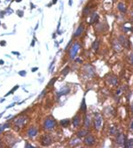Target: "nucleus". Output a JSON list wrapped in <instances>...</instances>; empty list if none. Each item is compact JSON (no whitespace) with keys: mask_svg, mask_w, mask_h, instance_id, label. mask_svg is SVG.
Masks as SVG:
<instances>
[{"mask_svg":"<svg viewBox=\"0 0 133 148\" xmlns=\"http://www.w3.org/2000/svg\"><path fill=\"white\" fill-rule=\"evenodd\" d=\"M60 124H61L62 126H64V127L68 126V125L69 124V120H68V119H64V120H61V121H60Z\"/></svg>","mask_w":133,"mask_h":148,"instance_id":"obj_20","label":"nucleus"},{"mask_svg":"<svg viewBox=\"0 0 133 148\" xmlns=\"http://www.w3.org/2000/svg\"><path fill=\"white\" fill-rule=\"evenodd\" d=\"M37 67H35V68H32V71H37Z\"/></svg>","mask_w":133,"mask_h":148,"instance_id":"obj_32","label":"nucleus"},{"mask_svg":"<svg viewBox=\"0 0 133 148\" xmlns=\"http://www.w3.org/2000/svg\"><path fill=\"white\" fill-rule=\"evenodd\" d=\"M79 143H80V140H79V139H77V138H76V139H73L72 141L70 142V144L72 145H78Z\"/></svg>","mask_w":133,"mask_h":148,"instance_id":"obj_24","label":"nucleus"},{"mask_svg":"<svg viewBox=\"0 0 133 148\" xmlns=\"http://www.w3.org/2000/svg\"><path fill=\"white\" fill-rule=\"evenodd\" d=\"M90 17H91V20L89 21V24H93L97 21L98 18H99V15H98L96 13H92L90 14Z\"/></svg>","mask_w":133,"mask_h":148,"instance_id":"obj_15","label":"nucleus"},{"mask_svg":"<svg viewBox=\"0 0 133 148\" xmlns=\"http://www.w3.org/2000/svg\"><path fill=\"white\" fill-rule=\"evenodd\" d=\"M13 54L17 55V56H20V53H18V52H13Z\"/></svg>","mask_w":133,"mask_h":148,"instance_id":"obj_33","label":"nucleus"},{"mask_svg":"<svg viewBox=\"0 0 133 148\" xmlns=\"http://www.w3.org/2000/svg\"><path fill=\"white\" fill-rule=\"evenodd\" d=\"M1 145H2V139L0 138V146H1Z\"/></svg>","mask_w":133,"mask_h":148,"instance_id":"obj_37","label":"nucleus"},{"mask_svg":"<svg viewBox=\"0 0 133 148\" xmlns=\"http://www.w3.org/2000/svg\"><path fill=\"white\" fill-rule=\"evenodd\" d=\"M0 26H1V21H0Z\"/></svg>","mask_w":133,"mask_h":148,"instance_id":"obj_38","label":"nucleus"},{"mask_svg":"<svg viewBox=\"0 0 133 148\" xmlns=\"http://www.w3.org/2000/svg\"><path fill=\"white\" fill-rule=\"evenodd\" d=\"M37 132H38V131H37V127L30 126L28 130H27L26 134H27V137H28L33 138V137H35V136L37 135Z\"/></svg>","mask_w":133,"mask_h":148,"instance_id":"obj_5","label":"nucleus"},{"mask_svg":"<svg viewBox=\"0 0 133 148\" xmlns=\"http://www.w3.org/2000/svg\"><path fill=\"white\" fill-rule=\"evenodd\" d=\"M132 141H133L132 139L128 140V141L126 142V144H124V145H125L126 147H128V148H132V146H133V142H132Z\"/></svg>","mask_w":133,"mask_h":148,"instance_id":"obj_22","label":"nucleus"},{"mask_svg":"<svg viewBox=\"0 0 133 148\" xmlns=\"http://www.w3.org/2000/svg\"><path fill=\"white\" fill-rule=\"evenodd\" d=\"M117 8H118V10L120 12H122V13H126V12H127V6L125 5V4H123L122 2H120L117 5Z\"/></svg>","mask_w":133,"mask_h":148,"instance_id":"obj_13","label":"nucleus"},{"mask_svg":"<svg viewBox=\"0 0 133 148\" xmlns=\"http://www.w3.org/2000/svg\"><path fill=\"white\" fill-rule=\"evenodd\" d=\"M102 123H103L102 116L100 114H96V117L94 119V127L97 131H100L102 128Z\"/></svg>","mask_w":133,"mask_h":148,"instance_id":"obj_4","label":"nucleus"},{"mask_svg":"<svg viewBox=\"0 0 133 148\" xmlns=\"http://www.w3.org/2000/svg\"><path fill=\"white\" fill-rule=\"evenodd\" d=\"M86 134H88V131H86V130H83V131H80L77 132V136L79 137H84V136H86Z\"/></svg>","mask_w":133,"mask_h":148,"instance_id":"obj_18","label":"nucleus"},{"mask_svg":"<svg viewBox=\"0 0 133 148\" xmlns=\"http://www.w3.org/2000/svg\"><path fill=\"white\" fill-rule=\"evenodd\" d=\"M84 126H85L87 129H89V128L91 127V125H92V118H91V116H89V115H86V116H85V118H84Z\"/></svg>","mask_w":133,"mask_h":148,"instance_id":"obj_12","label":"nucleus"},{"mask_svg":"<svg viewBox=\"0 0 133 148\" xmlns=\"http://www.w3.org/2000/svg\"><path fill=\"white\" fill-rule=\"evenodd\" d=\"M99 46H100V42H99V40H96L92 44V49L94 50H97L98 49H99Z\"/></svg>","mask_w":133,"mask_h":148,"instance_id":"obj_19","label":"nucleus"},{"mask_svg":"<svg viewBox=\"0 0 133 148\" xmlns=\"http://www.w3.org/2000/svg\"><path fill=\"white\" fill-rule=\"evenodd\" d=\"M28 116H20L18 118H16L14 120V127H18V128H21V126H23L27 122H28Z\"/></svg>","mask_w":133,"mask_h":148,"instance_id":"obj_3","label":"nucleus"},{"mask_svg":"<svg viewBox=\"0 0 133 148\" xmlns=\"http://www.w3.org/2000/svg\"><path fill=\"white\" fill-rule=\"evenodd\" d=\"M81 110L83 111V112H86V105H85V100H84V98L83 99V101H82Z\"/></svg>","mask_w":133,"mask_h":148,"instance_id":"obj_21","label":"nucleus"},{"mask_svg":"<svg viewBox=\"0 0 133 148\" xmlns=\"http://www.w3.org/2000/svg\"><path fill=\"white\" fill-rule=\"evenodd\" d=\"M52 3H53V4H56V3H57V0H53Z\"/></svg>","mask_w":133,"mask_h":148,"instance_id":"obj_35","label":"nucleus"},{"mask_svg":"<svg viewBox=\"0 0 133 148\" xmlns=\"http://www.w3.org/2000/svg\"><path fill=\"white\" fill-rule=\"evenodd\" d=\"M132 57H133V55L132 54H130V63H132Z\"/></svg>","mask_w":133,"mask_h":148,"instance_id":"obj_31","label":"nucleus"},{"mask_svg":"<svg viewBox=\"0 0 133 148\" xmlns=\"http://www.w3.org/2000/svg\"><path fill=\"white\" fill-rule=\"evenodd\" d=\"M95 142H96V139H95V137L92 135H88L84 138V143L87 146H92V145H93L95 144Z\"/></svg>","mask_w":133,"mask_h":148,"instance_id":"obj_7","label":"nucleus"},{"mask_svg":"<svg viewBox=\"0 0 133 148\" xmlns=\"http://www.w3.org/2000/svg\"><path fill=\"white\" fill-rule=\"evenodd\" d=\"M80 121H81V117H80L79 115H76L75 117H74V120H73V124L75 127H77L80 124Z\"/></svg>","mask_w":133,"mask_h":148,"instance_id":"obj_16","label":"nucleus"},{"mask_svg":"<svg viewBox=\"0 0 133 148\" xmlns=\"http://www.w3.org/2000/svg\"><path fill=\"white\" fill-rule=\"evenodd\" d=\"M118 42L121 43V45L122 46V47H125V48H129L130 45V41L126 38V36L124 34H121L119 37H118Z\"/></svg>","mask_w":133,"mask_h":148,"instance_id":"obj_6","label":"nucleus"},{"mask_svg":"<svg viewBox=\"0 0 133 148\" xmlns=\"http://www.w3.org/2000/svg\"><path fill=\"white\" fill-rule=\"evenodd\" d=\"M0 45H1V46H5L6 45V42L5 41H1V42H0Z\"/></svg>","mask_w":133,"mask_h":148,"instance_id":"obj_30","label":"nucleus"},{"mask_svg":"<svg viewBox=\"0 0 133 148\" xmlns=\"http://www.w3.org/2000/svg\"><path fill=\"white\" fill-rule=\"evenodd\" d=\"M125 135L121 133V134H118L117 136V138H116V143L119 145H123L124 144H125Z\"/></svg>","mask_w":133,"mask_h":148,"instance_id":"obj_11","label":"nucleus"},{"mask_svg":"<svg viewBox=\"0 0 133 148\" xmlns=\"http://www.w3.org/2000/svg\"><path fill=\"white\" fill-rule=\"evenodd\" d=\"M68 71H69V67L68 66H66L65 68H64V70L61 71V74L63 76H67V74L68 73Z\"/></svg>","mask_w":133,"mask_h":148,"instance_id":"obj_23","label":"nucleus"},{"mask_svg":"<svg viewBox=\"0 0 133 148\" xmlns=\"http://www.w3.org/2000/svg\"><path fill=\"white\" fill-rule=\"evenodd\" d=\"M23 14H24L23 11H21V10H18V11H17V15H18V16L23 17Z\"/></svg>","mask_w":133,"mask_h":148,"instance_id":"obj_27","label":"nucleus"},{"mask_svg":"<svg viewBox=\"0 0 133 148\" xmlns=\"http://www.w3.org/2000/svg\"><path fill=\"white\" fill-rule=\"evenodd\" d=\"M56 79H51V80L50 81V83H49V86H48V87H51V86H52V84H53V83H55Z\"/></svg>","mask_w":133,"mask_h":148,"instance_id":"obj_28","label":"nucleus"},{"mask_svg":"<svg viewBox=\"0 0 133 148\" xmlns=\"http://www.w3.org/2000/svg\"><path fill=\"white\" fill-rule=\"evenodd\" d=\"M4 63H5V62L3 60H0V64H1V65H2V64H4Z\"/></svg>","mask_w":133,"mask_h":148,"instance_id":"obj_34","label":"nucleus"},{"mask_svg":"<svg viewBox=\"0 0 133 148\" xmlns=\"http://www.w3.org/2000/svg\"><path fill=\"white\" fill-rule=\"evenodd\" d=\"M113 1H116V0H113Z\"/></svg>","mask_w":133,"mask_h":148,"instance_id":"obj_39","label":"nucleus"},{"mask_svg":"<svg viewBox=\"0 0 133 148\" xmlns=\"http://www.w3.org/2000/svg\"><path fill=\"white\" fill-rule=\"evenodd\" d=\"M56 126V121L52 118H46L43 123V129L46 131H51Z\"/></svg>","mask_w":133,"mask_h":148,"instance_id":"obj_2","label":"nucleus"},{"mask_svg":"<svg viewBox=\"0 0 133 148\" xmlns=\"http://www.w3.org/2000/svg\"><path fill=\"white\" fill-rule=\"evenodd\" d=\"M80 49H81V45H80V43L78 42H75L72 45V47H71L70 50H69V58L71 60H73V59L76 58V55H77V53H78Z\"/></svg>","mask_w":133,"mask_h":148,"instance_id":"obj_1","label":"nucleus"},{"mask_svg":"<svg viewBox=\"0 0 133 148\" xmlns=\"http://www.w3.org/2000/svg\"><path fill=\"white\" fill-rule=\"evenodd\" d=\"M84 28H85V26L84 24H80L79 26L77 27V29L76 31L75 32L74 34V37H80L81 35H83V33L84 31Z\"/></svg>","mask_w":133,"mask_h":148,"instance_id":"obj_9","label":"nucleus"},{"mask_svg":"<svg viewBox=\"0 0 133 148\" xmlns=\"http://www.w3.org/2000/svg\"><path fill=\"white\" fill-rule=\"evenodd\" d=\"M52 142V139H51V137L49 136V135H45V136H43V138H42V140H41V144L43 146H47V145H50Z\"/></svg>","mask_w":133,"mask_h":148,"instance_id":"obj_8","label":"nucleus"},{"mask_svg":"<svg viewBox=\"0 0 133 148\" xmlns=\"http://www.w3.org/2000/svg\"><path fill=\"white\" fill-rule=\"evenodd\" d=\"M112 45H113L114 50H115L116 51L121 52V51L122 50V46L121 45V43L118 42L117 39H116V40H114V41L112 42Z\"/></svg>","mask_w":133,"mask_h":148,"instance_id":"obj_10","label":"nucleus"},{"mask_svg":"<svg viewBox=\"0 0 133 148\" xmlns=\"http://www.w3.org/2000/svg\"><path fill=\"white\" fill-rule=\"evenodd\" d=\"M18 88H19V86H16V87H13V90H11V91L9 92L8 94H6V96H7V95H9V94H13V92H14L15 90H17Z\"/></svg>","mask_w":133,"mask_h":148,"instance_id":"obj_26","label":"nucleus"},{"mask_svg":"<svg viewBox=\"0 0 133 148\" xmlns=\"http://www.w3.org/2000/svg\"><path fill=\"white\" fill-rule=\"evenodd\" d=\"M15 1H16V2H18V3H20V2H21V1H22V0H15Z\"/></svg>","mask_w":133,"mask_h":148,"instance_id":"obj_36","label":"nucleus"},{"mask_svg":"<svg viewBox=\"0 0 133 148\" xmlns=\"http://www.w3.org/2000/svg\"><path fill=\"white\" fill-rule=\"evenodd\" d=\"M110 133L112 135H115L117 133V131H116V128L115 127H112V130H110Z\"/></svg>","mask_w":133,"mask_h":148,"instance_id":"obj_25","label":"nucleus"},{"mask_svg":"<svg viewBox=\"0 0 133 148\" xmlns=\"http://www.w3.org/2000/svg\"><path fill=\"white\" fill-rule=\"evenodd\" d=\"M19 74H20L21 76H25L27 73H26V71H20V72H19Z\"/></svg>","mask_w":133,"mask_h":148,"instance_id":"obj_29","label":"nucleus"},{"mask_svg":"<svg viewBox=\"0 0 133 148\" xmlns=\"http://www.w3.org/2000/svg\"><path fill=\"white\" fill-rule=\"evenodd\" d=\"M11 127V124H9V123H5V124H1L0 125V134H1L5 129H7V128H10Z\"/></svg>","mask_w":133,"mask_h":148,"instance_id":"obj_17","label":"nucleus"},{"mask_svg":"<svg viewBox=\"0 0 133 148\" xmlns=\"http://www.w3.org/2000/svg\"><path fill=\"white\" fill-rule=\"evenodd\" d=\"M69 92V88L68 87H64L62 89H60L58 92H57V95L59 97L60 95H64V94H67Z\"/></svg>","mask_w":133,"mask_h":148,"instance_id":"obj_14","label":"nucleus"}]
</instances>
